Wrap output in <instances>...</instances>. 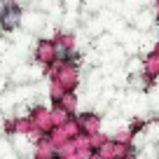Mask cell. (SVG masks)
I'll return each mask as SVG.
<instances>
[{"label":"cell","mask_w":159,"mask_h":159,"mask_svg":"<svg viewBox=\"0 0 159 159\" xmlns=\"http://www.w3.org/2000/svg\"><path fill=\"white\" fill-rule=\"evenodd\" d=\"M49 117H52V124H54V126H63L66 122H70V119L75 117V115L66 112L61 105H52V108H49Z\"/></svg>","instance_id":"obj_11"},{"label":"cell","mask_w":159,"mask_h":159,"mask_svg":"<svg viewBox=\"0 0 159 159\" xmlns=\"http://www.w3.org/2000/svg\"><path fill=\"white\" fill-rule=\"evenodd\" d=\"M110 138H112L115 143H134V134L129 131V126H126V129H119L117 134H112Z\"/></svg>","instance_id":"obj_14"},{"label":"cell","mask_w":159,"mask_h":159,"mask_svg":"<svg viewBox=\"0 0 159 159\" xmlns=\"http://www.w3.org/2000/svg\"><path fill=\"white\" fill-rule=\"evenodd\" d=\"M131 21H134V30H138V33H148L150 28H152L157 21H154V14L150 7H143V10H138L134 16H131Z\"/></svg>","instance_id":"obj_8"},{"label":"cell","mask_w":159,"mask_h":159,"mask_svg":"<svg viewBox=\"0 0 159 159\" xmlns=\"http://www.w3.org/2000/svg\"><path fill=\"white\" fill-rule=\"evenodd\" d=\"M140 73H143L152 84H157V80H159V54L157 52L150 49L148 54L143 56V61H140Z\"/></svg>","instance_id":"obj_7"},{"label":"cell","mask_w":159,"mask_h":159,"mask_svg":"<svg viewBox=\"0 0 159 159\" xmlns=\"http://www.w3.org/2000/svg\"><path fill=\"white\" fill-rule=\"evenodd\" d=\"M75 122H77L80 126V134H84V136H91L96 134V131H101V115L94 112V110H87V112H80L75 115Z\"/></svg>","instance_id":"obj_5"},{"label":"cell","mask_w":159,"mask_h":159,"mask_svg":"<svg viewBox=\"0 0 159 159\" xmlns=\"http://www.w3.org/2000/svg\"><path fill=\"white\" fill-rule=\"evenodd\" d=\"M21 16H24V10L16 0H10L7 7L0 12V28L2 33H10V30H16L21 26Z\"/></svg>","instance_id":"obj_4"},{"label":"cell","mask_w":159,"mask_h":159,"mask_svg":"<svg viewBox=\"0 0 159 159\" xmlns=\"http://www.w3.org/2000/svg\"><path fill=\"white\" fill-rule=\"evenodd\" d=\"M56 105H61V108H63L66 112H70V115H77V108H80V96H77V91H66Z\"/></svg>","instance_id":"obj_10"},{"label":"cell","mask_w":159,"mask_h":159,"mask_svg":"<svg viewBox=\"0 0 159 159\" xmlns=\"http://www.w3.org/2000/svg\"><path fill=\"white\" fill-rule=\"evenodd\" d=\"M47 26V14H42V12L38 10H28L24 12V16H21V28H26L28 33H40V30Z\"/></svg>","instance_id":"obj_6"},{"label":"cell","mask_w":159,"mask_h":159,"mask_svg":"<svg viewBox=\"0 0 159 159\" xmlns=\"http://www.w3.org/2000/svg\"><path fill=\"white\" fill-rule=\"evenodd\" d=\"M63 94H66V91L61 89L59 84H56L54 80H49V98H52V105H56V103H59V101H61V96H63Z\"/></svg>","instance_id":"obj_15"},{"label":"cell","mask_w":159,"mask_h":159,"mask_svg":"<svg viewBox=\"0 0 159 159\" xmlns=\"http://www.w3.org/2000/svg\"><path fill=\"white\" fill-rule=\"evenodd\" d=\"M56 61V45L52 38H40L38 42H35L33 47V63L42 66V68H47L49 63H54Z\"/></svg>","instance_id":"obj_3"},{"label":"cell","mask_w":159,"mask_h":159,"mask_svg":"<svg viewBox=\"0 0 159 159\" xmlns=\"http://www.w3.org/2000/svg\"><path fill=\"white\" fill-rule=\"evenodd\" d=\"M75 138L73 140H68V143H63V145H59L56 148V159H73V154H75Z\"/></svg>","instance_id":"obj_12"},{"label":"cell","mask_w":159,"mask_h":159,"mask_svg":"<svg viewBox=\"0 0 159 159\" xmlns=\"http://www.w3.org/2000/svg\"><path fill=\"white\" fill-rule=\"evenodd\" d=\"M30 159H56V148L45 138H40L33 143V152H30Z\"/></svg>","instance_id":"obj_9"},{"label":"cell","mask_w":159,"mask_h":159,"mask_svg":"<svg viewBox=\"0 0 159 159\" xmlns=\"http://www.w3.org/2000/svg\"><path fill=\"white\" fill-rule=\"evenodd\" d=\"M87 138H89V148H91V150H94V152H96V150H98L101 145H103L105 140L110 138V136H108V134H103V131H96V134L87 136Z\"/></svg>","instance_id":"obj_13"},{"label":"cell","mask_w":159,"mask_h":159,"mask_svg":"<svg viewBox=\"0 0 159 159\" xmlns=\"http://www.w3.org/2000/svg\"><path fill=\"white\" fill-rule=\"evenodd\" d=\"M28 119H30L33 129L38 131L40 136H47L52 129H54L52 117H49V108H45V105H40V103H33L28 108Z\"/></svg>","instance_id":"obj_2"},{"label":"cell","mask_w":159,"mask_h":159,"mask_svg":"<svg viewBox=\"0 0 159 159\" xmlns=\"http://www.w3.org/2000/svg\"><path fill=\"white\" fill-rule=\"evenodd\" d=\"M52 80H54V82H56V84H59L63 91H77V87H80V80H82L80 66L68 63V61H63V63H61V68L56 70V75H54Z\"/></svg>","instance_id":"obj_1"}]
</instances>
